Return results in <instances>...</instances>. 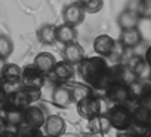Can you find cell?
<instances>
[{"label":"cell","instance_id":"obj_15","mask_svg":"<svg viewBox=\"0 0 151 137\" xmlns=\"http://www.w3.org/2000/svg\"><path fill=\"white\" fill-rule=\"evenodd\" d=\"M52 100L56 106L59 107H68L74 100H73V94L68 85H56V88L52 93Z\"/></svg>","mask_w":151,"mask_h":137},{"label":"cell","instance_id":"obj_22","mask_svg":"<svg viewBox=\"0 0 151 137\" xmlns=\"http://www.w3.org/2000/svg\"><path fill=\"white\" fill-rule=\"evenodd\" d=\"M14 52V42L9 36L0 34V60H6Z\"/></svg>","mask_w":151,"mask_h":137},{"label":"cell","instance_id":"obj_26","mask_svg":"<svg viewBox=\"0 0 151 137\" xmlns=\"http://www.w3.org/2000/svg\"><path fill=\"white\" fill-rule=\"evenodd\" d=\"M138 15H139V18L151 20V2H148V0H141L139 8H138Z\"/></svg>","mask_w":151,"mask_h":137},{"label":"cell","instance_id":"obj_30","mask_svg":"<svg viewBox=\"0 0 151 137\" xmlns=\"http://www.w3.org/2000/svg\"><path fill=\"white\" fill-rule=\"evenodd\" d=\"M144 58H145L147 64L151 67V45H150V46H148V49L145 51V57H144Z\"/></svg>","mask_w":151,"mask_h":137},{"label":"cell","instance_id":"obj_5","mask_svg":"<svg viewBox=\"0 0 151 137\" xmlns=\"http://www.w3.org/2000/svg\"><path fill=\"white\" fill-rule=\"evenodd\" d=\"M77 113L85 118V119H92L98 115H101V101L98 97H95L93 94L82 98L77 101Z\"/></svg>","mask_w":151,"mask_h":137},{"label":"cell","instance_id":"obj_4","mask_svg":"<svg viewBox=\"0 0 151 137\" xmlns=\"http://www.w3.org/2000/svg\"><path fill=\"white\" fill-rule=\"evenodd\" d=\"M45 82H46V75L43 72H40L36 66L25 67L22 70L21 84H22L24 88H27V90H42Z\"/></svg>","mask_w":151,"mask_h":137},{"label":"cell","instance_id":"obj_13","mask_svg":"<svg viewBox=\"0 0 151 137\" xmlns=\"http://www.w3.org/2000/svg\"><path fill=\"white\" fill-rule=\"evenodd\" d=\"M62 54H64V60L73 66H77L83 58H85V49L76 42H71V43H67L64 45V49H62Z\"/></svg>","mask_w":151,"mask_h":137},{"label":"cell","instance_id":"obj_28","mask_svg":"<svg viewBox=\"0 0 151 137\" xmlns=\"http://www.w3.org/2000/svg\"><path fill=\"white\" fill-rule=\"evenodd\" d=\"M139 2H141V0H129V3H127L126 9H127V11H132V12H136V14H138Z\"/></svg>","mask_w":151,"mask_h":137},{"label":"cell","instance_id":"obj_27","mask_svg":"<svg viewBox=\"0 0 151 137\" xmlns=\"http://www.w3.org/2000/svg\"><path fill=\"white\" fill-rule=\"evenodd\" d=\"M6 106H8V93L3 88V85H2L0 87V110L5 109Z\"/></svg>","mask_w":151,"mask_h":137},{"label":"cell","instance_id":"obj_24","mask_svg":"<svg viewBox=\"0 0 151 137\" xmlns=\"http://www.w3.org/2000/svg\"><path fill=\"white\" fill-rule=\"evenodd\" d=\"M77 3L82 5V8L86 14H96L102 9L104 0H77Z\"/></svg>","mask_w":151,"mask_h":137},{"label":"cell","instance_id":"obj_1","mask_svg":"<svg viewBox=\"0 0 151 137\" xmlns=\"http://www.w3.org/2000/svg\"><path fill=\"white\" fill-rule=\"evenodd\" d=\"M77 66L82 79L92 88L105 90L114 81L111 67L107 64V60L104 57H88L83 58Z\"/></svg>","mask_w":151,"mask_h":137},{"label":"cell","instance_id":"obj_18","mask_svg":"<svg viewBox=\"0 0 151 137\" xmlns=\"http://www.w3.org/2000/svg\"><path fill=\"white\" fill-rule=\"evenodd\" d=\"M139 15L136 12H132V11H127L124 9L119 18H117V24L122 30H129V28H135L138 27V23H139Z\"/></svg>","mask_w":151,"mask_h":137},{"label":"cell","instance_id":"obj_29","mask_svg":"<svg viewBox=\"0 0 151 137\" xmlns=\"http://www.w3.org/2000/svg\"><path fill=\"white\" fill-rule=\"evenodd\" d=\"M0 137H18V133H15V131H9V130H5L2 134H0Z\"/></svg>","mask_w":151,"mask_h":137},{"label":"cell","instance_id":"obj_21","mask_svg":"<svg viewBox=\"0 0 151 137\" xmlns=\"http://www.w3.org/2000/svg\"><path fill=\"white\" fill-rule=\"evenodd\" d=\"M70 90H71V94H73V100L77 103L79 100L93 94L92 91V87H89L88 84H70L68 85Z\"/></svg>","mask_w":151,"mask_h":137},{"label":"cell","instance_id":"obj_12","mask_svg":"<svg viewBox=\"0 0 151 137\" xmlns=\"http://www.w3.org/2000/svg\"><path fill=\"white\" fill-rule=\"evenodd\" d=\"M141 42H142V34L138 30V27L129 28V30H122L120 39H119V43H120L122 48H124V49H133Z\"/></svg>","mask_w":151,"mask_h":137},{"label":"cell","instance_id":"obj_10","mask_svg":"<svg viewBox=\"0 0 151 137\" xmlns=\"http://www.w3.org/2000/svg\"><path fill=\"white\" fill-rule=\"evenodd\" d=\"M42 128L46 137H59L65 131V121L59 115H50L45 119Z\"/></svg>","mask_w":151,"mask_h":137},{"label":"cell","instance_id":"obj_9","mask_svg":"<svg viewBox=\"0 0 151 137\" xmlns=\"http://www.w3.org/2000/svg\"><path fill=\"white\" fill-rule=\"evenodd\" d=\"M73 76H74V66L67 63L65 60L56 63L50 72V78L58 84H67L73 79Z\"/></svg>","mask_w":151,"mask_h":137},{"label":"cell","instance_id":"obj_17","mask_svg":"<svg viewBox=\"0 0 151 137\" xmlns=\"http://www.w3.org/2000/svg\"><path fill=\"white\" fill-rule=\"evenodd\" d=\"M55 64H56V58L50 52H40L34 58V66L39 68L40 72H43L45 75L52 72V68L55 67Z\"/></svg>","mask_w":151,"mask_h":137},{"label":"cell","instance_id":"obj_34","mask_svg":"<svg viewBox=\"0 0 151 137\" xmlns=\"http://www.w3.org/2000/svg\"><path fill=\"white\" fill-rule=\"evenodd\" d=\"M3 85V81H2V76H0V87H2Z\"/></svg>","mask_w":151,"mask_h":137},{"label":"cell","instance_id":"obj_25","mask_svg":"<svg viewBox=\"0 0 151 137\" xmlns=\"http://www.w3.org/2000/svg\"><path fill=\"white\" fill-rule=\"evenodd\" d=\"M18 137H42V136L39 133V128H33L22 122L18 128Z\"/></svg>","mask_w":151,"mask_h":137},{"label":"cell","instance_id":"obj_14","mask_svg":"<svg viewBox=\"0 0 151 137\" xmlns=\"http://www.w3.org/2000/svg\"><path fill=\"white\" fill-rule=\"evenodd\" d=\"M0 76H2L3 85H18L21 84L22 68L18 64H5Z\"/></svg>","mask_w":151,"mask_h":137},{"label":"cell","instance_id":"obj_31","mask_svg":"<svg viewBox=\"0 0 151 137\" xmlns=\"http://www.w3.org/2000/svg\"><path fill=\"white\" fill-rule=\"evenodd\" d=\"M5 130H8V124H6V119L0 116V134H2Z\"/></svg>","mask_w":151,"mask_h":137},{"label":"cell","instance_id":"obj_6","mask_svg":"<svg viewBox=\"0 0 151 137\" xmlns=\"http://www.w3.org/2000/svg\"><path fill=\"white\" fill-rule=\"evenodd\" d=\"M107 97L114 103V104H124L126 101L130 100V91L129 87L119 82V81H113L107 88H105Z\"/></svg>","mask_w":151,"mask_h":137},{"label":"cell","instance_id":"obj_32","mask_svg":"<svg viewBox=\"0 0 151 137\" xmlns=\"http://www.w3.org/2000/svg\"><path fill=\"white\" fill-rule=\"evenodd\" d=\"M116 137H133V136H132V134H130L127 130H124V131H120V133H119Z\"/></svg>","mask_w":151,"mask_h":137},{"label":"cell","instance_id":"obj_8","mask_svg":"<svg viewBox=\"0 0 151 137\" xmlns=\"http://www.w3.org/2000/svg\"><path fill=\"white\" fill-rule=\"evenodd\" d=\"M85 17H86V12L83 11L82 5L80 3H71V5H67L64 9H62V20L65 24H70V26H79L85 21Z\"/></svg>","mask_w":151,"mask_h":137},{"label":"cell","instance_id":"obj_16","mask_svg":"<svg viewBox=\"0 0 151 137\" xmlns=\"http://www.w3.org/2000/svg\"><path fill=\"white\" fill-rule=\"evenodd\" d=\"M76 39H77V30H76L74 26L64 23V24L56 27V42L67 45V43L76 42Z\"/></svg>","mask_w":151,"mask_h":137},{"label":"cell","instance_id":"obj_23","mask_svg":"<svg viewBox=\"0 0 151 137\" xmlns=\"http://www.w3.org/2000/svg\"><path fill=\"white\" fill-rule=\"evenodd\" d=\"M6 124L9 125H15V127H19L22 122H24V112L21 109H15V107H11L8 112H6Z\"/></svg>","mask_w":151,"mask_h":137},{"label":"cell","instance_id":"obj_7","mask_svg":"<svg viewBox=\"0 0 151 137\" xmlns=\"http://www.w3.org/2000/svg\"><path fill=\"white\" fill-rule=\"evenodd\" d=\"M116 46H117L116 40L108 34H99L93 40V51L96 52V55L104 58L113 57L116 52Z\"/></svg>","mask_w":151,"mask_h":137},{"label":"cell","instance_id":"obj_20","mask_svg":"<svg viewBox=\"0 0 151 137\" xmlns=\"http://www.w3.org/2000/svg\"><path fill=\"white\" fill-rule=\"evenodd\" d=\"M39 40L43 45H53L56 42V26L53 24H45L37 31Z\"/></svg>","mask_w":151,"mask_h":137},{"label":"cell","instance_id":"obj_19","mask_svg":"<svg viewBox=\"0 0 151 137\" xmlns=\"http://www.w3.org/2000/svg\"><path fill=\"white\" fill-rule=\"evenodd\" d=\"M110 128H111V122H110L108 116L98 115V116L89 119V130L95 134H105L110 131Z\"/></svg>","mask_w":151,"mask_h":137},{"label":"cell","instance_id":"obj_2","mask_svg":"<svg viewBox=\"0 0 151 137\" xmlns=\"http://www.w3.org/2000/svg\"><path fill=\"white\" fill-rule=\"evenodd\" d=\"M108 119L111 122V127L119 130V131H124L130 127L133 116H132V109H129L126 104H114L110 110H108Z\"/></svg>","mask_w":151,"mask_h":137},{"label":"cell","instance_id":"obj_3","mask_svg":"<svg viewBox=\"0 0 151 137\" xmlns=\"http://www.w3.org/2000/svg\"><path fill=\"white\" fill-rule=\"evenodd\" d=\"M40 94H42L40 90H27V88L17 90V91H14L12 94H8V104H9L11 107L24 110V109L28 107L33 101L39 100V98H40Z\"/></svg>","mask_w":151,"mask_h":137},{"label":"cell","instance_id":"obj_11","mask_svg":"<svg viewBox=\"0 0 151 137\" xmlns=\"http://www.w3.org/2000/svg\"><path fill=\"white\" fill-rule=\"evenodd\" d=\"M22 112H24V124H27V125H30L33 128H39V130L43 127L46 116H45L42 107L34 106V104H30Z\"/></svg>","mask_w":151,"mask_h":137},{"label":"cell","instance_id":"obj_33","mask_svg":"<svg viewBox=\"0 0 151 137\" xmlns=\"http://www.w3.org/2000/svg\"><path fill=\"white\" fill-rule=\"evenodd\" d=\"M5 60H0V75H2V70H3V67H5Z\"/></svg>","mask_w":151,"mask_h":137},{"label":"cell","instance_id":"obj_35","mask_svg":"<svg viewBox=\"0 0 151 137\" xmlns=\"http://www.w3.org/2000/svg\"><path fill=\"white\" fill-rule=\"evenodd\" d=\"M148 2H151V0H148Z\"/></svg>","mask_w":151,"mask_h":137}]
</instances>
